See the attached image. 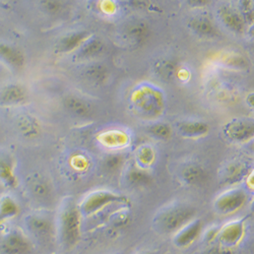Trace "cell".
Instances as JSON below:
<instances>
[{"mask_svg":"<svg viewBox=\"0 0 254 254\" xmlns=\"http://www.w3.org/2000/svg\"><path fill=\"white\" fill-rule=\"evenodd\" d=\"M214 19L221 31L233 36H243L248 30V25L237 5L227 1L218 2L214 7Z\"/></svg>","mask_w":254,"mask_h":254,"instance_id":"obj_4","label":"cell"},{"mask_svg":"<svg viewBox=\"0 0 254 254\" xmlns=\"http://www.w3.org/2000/svg\"><path fill=\"white\" fill-rule=\"evenodd\" d=\"M177 132L184 138L197 139L209 132V124L202 120H184L177 124Z\"/></svg>","mask_w":254,"mask_h":254,"instance_id":"obj_20","label":"cell"},{"mask_svg":"<svg viewBox=\"0 0 254 254\" xmlns=\"http://www.w3.org/2000/svg\"><path fill=\"white\" fill-rule=\"evenodd\" d=\"M187 28L196 37L203 40H217L222 36V31L216 24L214 17L205 14H195L187 20Z\"/></svg>","mask_w":254,"mask_h":254,"instance_id":"obj_9","label":"cell"},{"mask_svg":"<svg viewBox=\"0 0 254 254\" xmlns=\"http://www.w3.org/2000/svg\"><path fill=\"white\" fill-rule=\"evenodd\" d=\"M140 254H159V253H157V252H152V251H146V252H142V253H140Z\"/></svg>","mask_w":254,"mask_h":254,"instance_id":"obj_34","label":"cell"},{"mask_svg":"<svg viewBox=\"0 0 254 254\" xmlns=\"http://www.w3.org/2000/svg\"><path fill=\"white\" fill-rule=\"evenodd\" d=\"M249 175L248 167L241 161H230L222 166L219 172L220 182L230 186H234Z\"/></svg>","mask_w":254,"mask_h":254,"instance_id":"obj_16","label":"cell"},{"mask_svg":"<svg viewBox=\"0 0 254 254\" xmlns=\"http://www.w3.org/2000/svg\"><path fill=\"white\" fill-rule=\"evenodd\" d=\"M222 133L231 142L245 143L253 139L254 123L245 118L231 119L222 126Z\"/></svg>","mask_w":254,"mask_h":254,"instance_id":"obj_8","label":"cell"},{"mask_svg":"<svg viewBox=\"0 0 254 254\" xmlns=\"http://www.w3.org/2000/svg\"><path fill=\"white\" fill-rule=\"evenodd\" d=\"M15 128L17 132L27 139L37 138L42 132L40 121L33 115L23 113L15 118Z\"/></svg>","mask_w":254,"mask_h":254,"instance_id":"obj_19","label":"cell"},{"mask_svg":"<svg viewBox=\"0 0 254 254\" xmlns=\"http://www.w3.org/2000/svg\"><path fill=\"white\" fill-rule=\"evenodd\" d=\"M82 216L78 203L72 197H65L59 204L55 217L56 237L66 249L75 247L81 238Z\"/></svg>","mask_w":254,"mask_h":254,"instance_id":"obj_1","label":"cell"},{"mask_svg":"<svg viewBox=\"0 0 254 254\" xmlns=\"http://www.w3.org/2000/svg\"><path fill=\"white\" fill-rule=\"evenodd\" d=\"M23 225L27 236L41 245H47L57 240L55 218L44 211H33L24 217Z\"/></svg>","mask_w":254,"mask_h":254,"instance_id":"obj_3","label":"cell"},{"mask_svg":"<svg viewBox=\"0 0 254 254\" xmlns=\"http://www.w3.org/2000/svg\"><path fill=\"white\" fill-rule=\"evenodd\" d=\"M33 245L26 233L11 231L3 237L0 248L3 254H31Z\"/></svg>","mask_w":254,"mask_h":254,"instance_id":"obj_12","label":"cell"},{"mask_svg":"<svg viewBox=\"0 0 254 254\" xmlns=\"http://www.w3.org/2000/svg\"><path fill=\"white\" fill-rule=\"evenodd\" d=\"M99 141L104 145L112 150H119L123 146H126L129 142V137L124 131L121 130H108L103 132Z\"/></svg>","mask_w":254,"mask_h":254,"instance_id":"obj_24","label":"cell"},{"mask_svg":"<svg viewBox=\"0 0 254 254\" xmlns=\"http://www.w3.org/2000/svg\"><path fill=\"white\" fill-rule=\"evenodd\" d=\"M82 75L90 83L96 84V86H103L110 79L111 71L102 63H92L83 69Z\"/></svg>","mask_w":254,"mask_h":254,"instance_id":"obj_23","label":"cell"},{"mask_svg":"<svg viewBox=\"0 0 254 254\" xmlns=\"http://www.w3.org/2000/svg\"><path fill=\"white\" fill-rule=\"evenodd\" d=\"M202 221L198 218H193L183 225L172 235V243L177 248H187L191 246L201 235Z\"/></svg>","mask_w":254,"mask_h":254,"instance_id":"obj_11","label":"cell"},{"mask_svg":"<svg viewBox=\"0 0 254 254\" xmlns=\"http://www.w3.org/2000/svg\"><path fill=\"white\" fill-rule=\"evenodd\" d=\"M0 184L12 189L17 185L13 159L7 153L0 151Z\"/></svg>","mask_w":254,"mask_h":254,"instance_id":"obj_21","label":"cell"},{"mask_svg":"<svg viewBox=\"0 0 254 254\" xmlns=\"http://www.w3.org/2000/svg\"><path fill=\"white\" fill-rule=\"evenodd\" d=\"M64 110L72 117L78 119H89L93 116V107L91 104L78 96L69 95L62 101Z\"/></svg>","mask_w":254,"mask_h":254,"instance_id":"obj_18","label":"cell"},{"mask_svg":"<svg viewBox=\"0 0 254 254\" xmlns=\"http://www.w3.org/2000/svg\"><path fill=\"white\" fill-rule=\"evenodd\" d=\"M178 177L180 181L187 186H200L207 181L208 173L201 165L190 163L182 166Z\"/></svg>","mask_w":254,"mask_h":254,"instance_id":"obj_17","label":"cell"},{"mask_svg":"<svg viewBox=\"0 0 254 254\" xmlns=\"http://www.w3.org/2000/svg\"><path fill=\"white\" fill-rule=\"evenodd\" d=\"M105 49L106 46L104 41L101 38L92 35L75 52V55L79 60H93L101 56Z\"/></svg>","mask_w":254,"mask_h":254,"instance_id":"obj_22","label":"cell"},{"mask_svg":"<svg viewBox=\"0 0 254 254\" xmlns=\"http://www.w3.org/2000/svg\"><path fill=\"white\" fill-rule=\"evenodd\" d=\"M0 61L12 70H22L27 64L25 52L6 42L0 41Z\"/></svg>","mask_w":254,"mask_h":254,"instance_id":"obj_14","label":"cell"},{"mask_svg":"<svg viewBox=\"0 0 254 254\" xmlns=\"http://www.w3.org/2000/svg\"><path fill=\"white\" fill-rule=\"evenodd\" d=\"M127 35L136 44H142L147 41L151 35V30L145 23L136 22L127 29Z\"/></svg>","mask_w":254,"mask_h":254,"instance_id":"obj_29","label":"cell"},{"mask_svg":"<svg viewBox=\"0 0 254 254\" xmlns=\"http://www.w3.org/2000/svg\"><path fill=\"white\" fill-rule=\"evenodd\" d=\"M41 10L49 16H58L65 8L64 0H39Z\"/></svg>","mask_w":254,"mask_h":254,"instance_id":"obj_32","label":"cell"},{"mask_svg":"<svg viewBox=\"0 0 254 254\" xmlns=\"http://www.w3.org/2000/svg\"><path fill=\"white\" fill-rule=\"evenodd\" d=\"M26 191L37 203L47 205L53 200V187L50 180L41 173L30 174L25 181Z\"/></svg>","mask_w":254,"mask_h":254,"instance_id":"obj_7","label":"cell"},{"mask_svg":"<svg viewBox=\"0 0 254 254\" xmlns=\"http://www.w3.org/2000/svg\"><path fill=\"white\" fill-rule=\"evenodd\" d=\"M146 132L158 140H168L173 134V128L168 123L157 122L146 127Z\"/></svg>","mask_w":254,"mask_h":254,"instance_id":"obj_31","label":"cell"},{"mask_svg":"<svg viewBox=\"0 0 254 254\" xmlns=\"http://www.w3.org/2000/svg\"><path fill=\"white\" fill-rule=\"evenodd\" d=\"M7 1H13V0H7Z\"/></svg>","mask_w":254,"mask_h":254,"instance_id":"obj_35","label":"cell"},{"mask_svg":"<svg viewBox=\"0 0 254 254\" xmlns=\"http://www.w3.org/2000/svg\"><path fill=\"white\" fill-rule=\"evenodd\" d=\"M124 177L125 181L132 187L146 185L152 180L147 170H144V169H141L137 166L126 170Z\"/></svg>","mask_w":254,"mask_h":254,"instance_id":"obj_27","label":"cell"},{"mask_svg":"<svg viewBox=\"0 0 254 254\" xmlns=\"http://www.w3.org/2000/svg\"><path fill=\"white\" fill-rule=\"evenodd\" d=\"M156 161V153L153 147L149 144L140 145L135 154V163L137 167L147 170Z\"/></svg>","mask_w":254,"mask_h":254,"instance_id":"obj_28","label":"cell"},{"mask_svg":"<svg viewBox=\"0 0 254 254\" xmlns=\"http://www.w3.org/2000/svg\"><path fill=\"white\" fill-rule=\"evenodd\" d=\"M126 158L120 152H112L106 155L102 160L101 167L104 172L108 174H114L116 172H120L125 166Z\"/></svg>","mask_w":254,"mask_h":254,"instance_id":"obj_26","label":"cell"},{"mask_svg":"<svg viewBox=\"0 0 254 254\" xmlns=\"http://www.w3.org/2000/svg\"><path fill=\"white\" fill-rule=\"evenodd\" d=\"M18 213L19 205L11 195L3 194L0 196V224L12 220Z\"/></svg>","mask_w":254,"mask_h":254,"instance_id":"obj_25","label":"cell"},{"mask_svg":"<svg viewBox=\"0 0 254 254\" xmlns=\"http://www.w3.org/2000/svg\"><path fill=\"white\" fill-rule=\"evenodd\" d=\"M245 236V222L243 220H232L224 224L218 231L217 239L221 246L233 248L237 246Z\"/></svg>","mask_w":254,"mask_h":254,"instance_id":"obj_10","label":"cell"},{"mask_svg":"<svg viewBox=\"0 0 254 254\" xmlns=\"http://www.w3.org/2000/svg\"><path fill=\"white\" fill-rule=\"evenodd\" d=\"M123 197L118 193L107 189H97L84 195L78 203V208L82 218H88L96 215L104 207L117 201H121Z\"/></svg>","mask_w":254,"mask_h":254,"instance_id":"obj_6","label":"cell"},{"mask_svg":"<svg viewBox=\"0 0 254 254\" xmlns=\"http://www.w3.org/2000/svg\"><path fill=\"white\" fill-rule=\"evenodd\" d=\"M214 0H184V3L190 9H202L209 6Z\"/></svg>","mask_w":254,"mask_h":254,"instance_id":"obj_33","label":"cell"},{"mask_svg":"<svg viewBox=\"0 0 254 254\" xmlns=\"http://www.w3.org/2000/svg\"><path fill=\"white\" fill-rule=\"evenodd\" d=\"M222 62H223V65L227 66L228 68L237 69V70L248 69L250 65L248 59L244 55L236 52H231V53L225 54L223 56Z\"/></svg>","mask_w":254,"mask_h":254,"instance_id":"obj_30","label":"cell"},{"mask_svg":"<svg viewBox=\"0 0 254 254\" xmlns=\"http://www.w3.org/2000/svg\"><path fill=\"white\" fill-rule=\"evenodd\" d=\"M29 101V92L23 84L9 82L0 88V106L13 108L25 105Z\"/></svg>","mask_w":254,"mask_h":254,"instance_id":"obj_13","label":"cell"},{"mask_svg":"<svg viewBox=\"0 0 254 254\" xmlns=\"http://www.w3.org/2000/svg\"><path fill=\"white\" fill-rule=\"evenodd\" d=\"M247 190L238 186H230L219 193L214 201V210L219 216L228 217L241 210L248 202Z\"/></svg>","mask_w":254,"mask_h":254,"instance_id":"obj_5","label":"cell"},{"mask_svg":"<svg viewBox=\"0 0 254 254\" xmlns=\"http://www.w3.org/2000/svg\"><path fill=\"white\" fill-rule=\"evenodd\" d=\"M92 35L94 34H92V32L90 31L80 30L70 32L64 36H62L57 41L56 52L62 55L75 53Z\"/></svg>","mask_w":254,"mask_h":254,"instance_id":"obj_15","label":"cell"},{"mask_svg":"<svg viewBox=\"0 0 254 254\" xmlns=\"http://www.w3.org/2000/svg\"><path fill=\"white\" fill-rule=\"evenodd\" d=\"M196 217V209L188 203L172 202L161 207L153 218V227L159 234L173 235L183 225Z\"/></svg>","mask_w":254,"mask_h":254,"instance_id":"obj_2","label":"cell"}]
</instances>
